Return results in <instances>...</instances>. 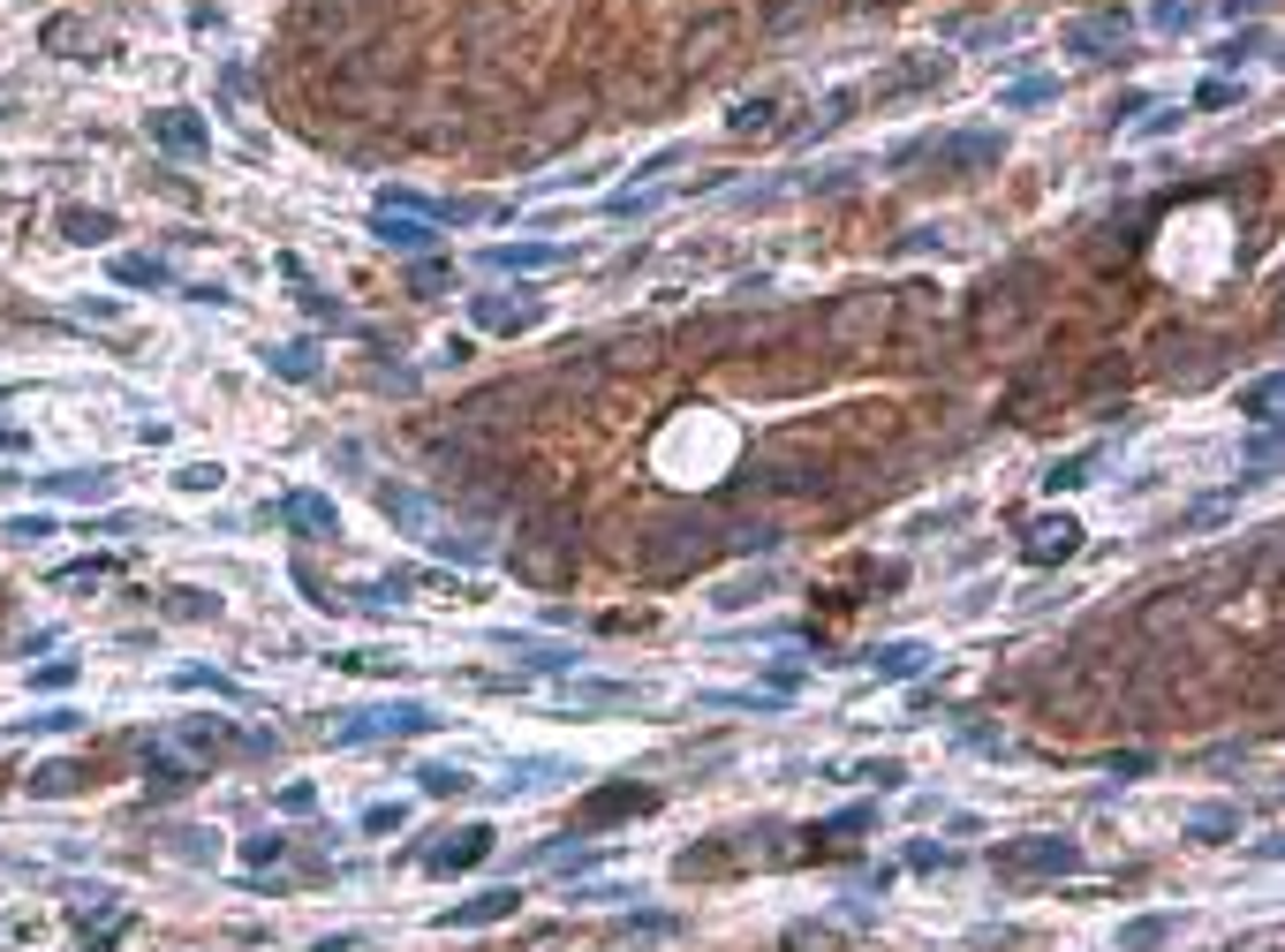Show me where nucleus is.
I'll return each mask as SVG.
<instances>
[{
    "mask_svg": "<svg viewBox=\"0 0 1285 952\" xmlns=\"http://www.w3.org/2000/svg\"><path fill=\"white\" fill-rule=\"evenodd\" d=\"M371 235H378L386 250H432V242H439L432 220H416V212H371Z\"/></svg>",
    "mask_w": 1285,
    "mask_h": 952,
    "instance_id": "obj_8",
    "label": "nucleus"
},
{
    "mask_svg": "<svg viewBox=\"0 0 1285 952\" xmlns=\"http://www.w3.org/2000/svg\"><path fill=\"white\" fill-rule=\"evenodd\" d=\"M470 311H477V325H491V333H522V325H537V303H507V296H477Z\"/></svg>",
    "mask_w": 1285,
    "mask_h": 952,
    "instance_id": "obj_15",
    "label": "nucleus"
},
{
    "mask_svg": "<svg viewBox=\"0 0 1285 952\" xmlns=\"http://www.w3.org/2000/svg\"><path fill=\"white\" fill-rule=\"evenodd\" d=\"M1157 23H1164V30H1187V23H1195V8H1187V0H1164V8H1157Z\"/></svg>",
    "mask_w": 1285,
    "mask_h": 952,
    "instance_id": "obj_44",
    "label": "nucleus"
},
{
    "mask_svg": "<svg viewBox=\"0 0 1285 952\" xmlns=\"http://www.w3.org/2000/svg\"><path fill=\"white\" fill-rule=\"evenodd\" d=\"M1187 839H1202V847H1225V839H1240V809H1233V801H1210V809H1195V816H1187Z\"/></svg>",
    "mask_w": 1285,
    "mask_h": 952,
    "instance_id": "obj_14",
    "label": "nucleus"
},
{
    "mask_svg": "<svg viewBox=\"0 0 1285 952\" xmlns=\"http://www.w3.org/2000/svg\"><path fill=\"white\" fill-rule=\"evenodd\" d=\"M76 787V764H38L30 772V793H68Z\"/></svg>",
    "mask_w": 1285,
    "mask_h": 952,
    "instance_id": "obj_33",
    "label": "nucleus"
},
{
    "mask_svg": "<svg viewBox=\"0 0 1285 952\" xmlns=\"http://www.w3.org/2000/svg\"><path fill=\"white\" fill-rule=\"evenodd\" d=\"M174 484H182V491H220V462H189Z\"/></svg>",
    "mask_w": 1285,
    "mask_h": 952,
    "instance_id": "obj_36",
    "label": "nucleus"
},
{
    "mask_svg": "<svg viewBox=\"0 0 1285 952\" xmlns=\"http://www.w3.org/2000/svg\"><path fill=\"white\" fill-rule=\"evenodd\" d=\"M703 711H779V696H734V688H711Z\"/></svg>",
    "mask_w": 1285,
    "mask_h": 952,
    "instance_id": "obj_26",
    "label": "nucleus"
},
{
    "mask_svg": "<svg viewBox=\"0 0 1285 952\" xmlns=\"http://www.w3.org/2000/svg\"><path fill=\"white\" fill-rule=\"evenodd\" d=\"M1172 930H1180V915H1134V923H1120V952H1157Z\"/></svg>",
    "mask_w": 1285,
    "mask_h": 952,
    "instance_id": "obj_16",
    "label": "nucleus"
},
{
    "mask_svg": "<svg viewBox=\"0 0 1285 952\" xmlns=\"http://www.w3.org/2000/svg\"><path fill=\"white\" fill-rule=\"evenodd\" d=\"M642 809H658V793H650V787H613V793H598V801H583V824L598 831V824H613V816H642Z\"/></svg>",
    "mask_w": 1285,
    "mask_h": 952,
    "instance_id": "obj_11",
    "label": "nucleus"
},
{
    "mask_svg": "<svg viewBox=\"0 0 1285 952\" xmlns=\"http://www.w3.org/2000/svg\"><path fill=\"white\" fill-rule=\"evenodd\" d=\"M1248 462H1256V469H1271V462H1278V439H1271V424L1248 439Z\"/></svg>",
    "mask_w": 1285,
    "mask_h": 952,
    "instance_id": "obj_43",
    "label": "nucleus"
},
{
    "mask_svg": "<svg viewBox=\"0 0 1285 952\" xmlns=\"http://www.w3.org/2000/svg\"><path fill=\"white\" fill-rule=\"evenodd\" d=\"M1089 469H1097V454H1066L1044 484H1051V491H1074V484H1089Z\"/></svg>",
    "mask_w": 1285,
    "mask_h": 952,
    "instance_id": "obj_28",
    "label": "nucleus"
},
{
    "mask_svg": "<svg viewBox=\"0 0 1285 952\" xmlns=\"http://www.w3.org/2000/svg\"><path fill=\"white\" fill-rule=\"evenodd\" d=\"M107 235H114L107 212H68V242H107Z\"/></svg>",
    "mask_w": 1285,
    "mask_h": 952,
    "instance_id": "obj_29",
    "label": "nucleus"
},
{
    "mask_svg": "<svg viewBox=\"0 0 1285 952\" xmlns=\"http://www.w3.org/2000/svg\"><path fill=\"white\" fill-rule=\"evenodd\" d=\"M182 688H212V696H235V680H220V673H182Z\"/></svg>",
    "mask_w": 1285,
    "mask_h": 952,
    "instance_id": "obj_46",
    "label": "nucleus"
},
{
    "mask_svg": "<svg viewBox=\"0 0 1285 952\" xmlns=\"http://www.w3.org/2000/svg\"><path fill=\"white\" fill-rule=\"evenodd\" d=\"M280 847H288L280 831H258V839H242V862H280Z\"/></svg>",
    "mask_w": 1285,
    "mask_h": 952,
    "instance_id": "obj_37",
    "label": "nucleus"
},
{
    "mask_svg": "<svg viewBox=\"0 0 1285 952\" xmlns=\"http://www.w3.org/2000/svg\"><path fill=\"white\" fill-rule=\"evenodd\" d=\"M998 869H1006V877H1074V869H1082V847L1036 831V839H1021V847H998Z\"/></svg>",
    "mask_w": 1285,
    "mask_h": 952,
    "instance_id": "obj_2",
    "label": "nucleus"
},
{
    "mask_svg": "<svg viewBox=\"0 0 1285 952\" xmlns=\"http://www.w3.org/2000/svg\"><path fill=\"white\" fill-rule=\"evenodd\" d=\"M409 824V801H371L363 809V831H401Z\"/></svg>",
    "mask_w": 1285,
    "mask_h": 952,
    "instance_id": "obj_30",
    "label": "nucleus"
},
{
    "mask_svg": "<svg viewBox=\"0 0 1285 952\" xmlns=\"http://www.w3.org/2000/svg\"><path fill=\"white\" fill-rule=\"evenodd\" d=\"M145 772H152V787H160V793H182V787H189V764H182V756H145Z\"/></svg>",
    "mask_w": 1285,
    "mask_h": 952,
    "instance_id": "obj_27",
    "label": "nucleus"
},
{
    "mask_svg": "<svg viewBox=\"0 0 1285 952\" xmlns=\"http://www.w3.org/2000/svg\"><path fill=\"white\" fill-rule=\"evenodd\" d=\"M854 779H877V787H900V779H908V772H900V764H893V756H877V764H854Z\"/></svg>",
    "mask_w": 1285,
    "mask_h": 952,
    "instance_id": "obj_41",
    "label": "nucleus"
},
{
    "mask_svg": "<svg viewBox=\"0 0 1285 952\" xmlns=\"http://www.w3.org/2000/svg\"><path fill=\"white\" fill-rule=\"evenodd\" d=\"M499 642H507L514 657L545 665V673H567V665H575V650H567V642H537V635H499Z\"/></svg>",
    "mask_w": 1285,
    "mask_h": 952,
    "instance_id": "obj_17",
    "label": "nucleus"
},
{
    "mask_svg": "<svg viewBox=\"0 0 1285 952\" xmlns=\"http://www.w3.org/2000/svg\"><path fill=\"white\" fill-rule=\"evenodd\" d=\"M575 900H642V892H628V885H583Z\"/></svg>",
    "mask_w": 1285,
    "mask_h": 952,
    "instance_id": "obj_47",
    "label": "nucleus"
},
{
    "mask_svg": "<svg viewBox=\"0 0 1285 952\" xmlns=\"http://www.w3.org/2000/svg\"><path fill=\"white\" fill-rule=\"evenodd\" d=\"M152 145H166V152H212V129L189 107H166V114H152Z\"/></svg>",
    "mask_w": 1285,
    "mask_h": 952,
    "instance_id": "obj_6",
    "label": "nucleus"
},
{
    "mask_svg": "<svg viewBox=\"0 0 1285 952\" xmlns=\"http://www.w3.org/2000/svg\"><path fill=\"white\" fill-rule=\"evenodd\" d=\"M68 915H76V930H91V923L122 930V892H114V885H84V892L68 900Z\"/></svg>",
    "mask_w": 1285,
    "mask_h": 952,
    "instance_id": "obj_12",
    "label": "nucleus"
},
{
    "mask_svg": "<svg viewBox=\"0 0 1285 952\" xmlns=\"http://www.w3.org/2000/svg\"><path fill=\"white\" fill-rule=\"evenodd\" d=\"M567 250H552V242H499V250H484V265L491 273H545V265H560Z\"/></svg>",
    "mask_w": 1285,
    "mask_h": 952,
    "instance_id": "obj_10",
    "label": "nucleus"
},
{
    "mask_svg": "<svg viewBox=\"0 0 1285 952\" xmlns=\"http://www.w3.org/2000/svg\"><path fill=\"white\" fill-rule=\"evenodd\" d=\"M1051 91H1059V84H1021V91H1006V99H998V114H1013V107H1036V99H1051Z\"/></svg>",
    "mask_w": 1285,
    "mask_h": 952,
    "instance_id": "obj_39",
    "label": "nucleus"
},
{
    "mask_svg": "<svg viewBox=\"0 0 1285 952\" xmlns=\"http://www.w3.org/2000/svg\"><path fill=\"white\" fill-rule=\"evenodd\" d=\"M38 491H53V499H114V469H61V476H38Z\"/></svg>",
    "mask_w": 1285,
    "mask_h": 952,
    "instance_id": "obj_13",
    "label": "nucleus"
},
{
    "mask_svg": "<svg viewBox=\"0 0 1285 952\" xmlns=\"http://www.w3.org/2000/svg\"><path fill=\"white\" fill-rule=\"evenodd\" d=\"M439 711L401 696V703H363V711H340L333 718V749H363V741H394V734H432Z\"/></svg>",
    "mask_w": 1285,
    "mask_h": 952,
    "instance_id": "obj_1",
    "label": "nucleus"
},
{
    "mask_svg": "<svg viewBox=\"0 0 1285 952\" xmlns=\"http://www.w3.org/2000/svg\"><path fill=\"white\" fill-rule=\"evenodd\" d=\"M946 159H953V166H975V159H998V137H953V145H946Z\"/></svg>",
    "mask_w": 1285,
    "mask_h": 952,
    "instance_id": "obj_32",
    "label": "nucleus"
},
{
    "mask_svg": "<svg viewBox=\"0 0 1285 952\" xmlns=\"http://www.w3.org/2000/svg\"><path fill=\"white\" fill-rule=\"evenodd\" d=\"M265 363H273V371H280V378H296V386H311V378H319V355H311V348H303V340H288V348H273V355H265Z\"/></svg>",
    "mask_w": 1285,
    "mask_h": 952,
    "instance_id": "obj_19",
    "label": "nucleus"
},
{
    "mask_svg": "<svg viewBox=\"0 0 1285 952\" xmlns=\"http://www.w3.org/2000/svg\"><path fill=\"white\" fill-rule=\"evenodd\" d=\"M491 824H462V831H447V847H432L424 854V869L432 877H462V869H477V862H491Z\"/></svg>",
    "mask_w": 1285,
    "mask_h": 952,
    "instance_id": "obj_3",
    "label": "nucleus"
},
{
    "mask_svg": "<svg viewBox=\"0 0 1285 952\" xmlns=\"http://www.w3.org/2000/svg\"><path fill=\"white\" fill-rule=\"evenodd\" d=\"M416 787L432 793V801H454V793H470L477 779H470L462 764H424V772H416Z\"/></svg>",
    "mask_w": 1285,
    "mask_h": 952,
    "instance_id": "obj_18",
    "label": "nucleus"
},
{
    "mask_svg": "<svg viewBox=\"0 0 1285 952\" xmlns=\"http://www.w3.org/2000/svg\"><path fill=\"white\" fill-rule=\"evenodd\" d=\"M764 590H772V575H741V583H726V590H719L711 605H719V613H749V605H757Z\"/></svg>",
    "mask_w": 1285,
    "mask_h": 952,
    "instance_id": "obj_22",
    "label": "nucleus"
},
{
    "mask_svg": "<svg viewBox=\"0 0 1285 952\" xmlns=\"http://www.w3.org/2000/svg\"><path fill=\"white\" fill-rule=\"evenodd\" d=\"M862 665H870L877 680H915V673L931 665V650H923V642H877V650H862Z\"/></svg>",
    "mask_w": 1285,
    "mask_h": 952,
    "instance_id": "obj_9",
    "label": "nucleus"
},
{
    "mask_svg": "<svg viewBox=\"0 0 1285 952\" xmlns=\"http://www.w3.org/2000/svg\"><path fill=\"white\" fill-rule=\"evenodd\" d=\"M1074 544H1082V529H1074L1066 514H1051V522H1036V529L1021 537V560H1028V567H1059V560H1074Z\"/></svg>",
    "mask_w": 1285,
    "mask_h": 952,
    "instance_id": "obj_5",
    "label": "nucleus"
},
{
    "mask_svg": "<svg viewBox=\"0 0 1285 952\" xmlns=\"http://www.w3.org/2000/svg\"><path fill=\"white\" fill-rule=\"evenodd\" d=\"M114 280H122V288H166V265L129 250V258H114Z\"/></svg>",
    "mask_w": 1285,
    "mask_h": 952,
    "instance_id": "obj_20",
    "label": "nucleus"
},
{
    "mask_svg": "<svg viewBox=\"0 0 1285 952\" xmlns=\"http://www.w3.org/2000/svg\"><path fill=\"white\" fill-rule=\"evenodd\" d=\"M847 831H877V801L839 809V816H824V824H816V839H847Z\"/></svg>",
    "mask_w": 1285,
    "mask_h": 952,
    "instance_id": "obj_23",
    "label": "nucleus"
},
{
    "mask_svg": "<svg viewBox=\"0 0 1285 952\" xmlns=\"http://www.w3.org/2000/svg\"><path fill=\"white\" fill-rule=\"evenodd\" d=\"M514 907H522V892H514V885H499V892H477V900L439 907L432 923H439V930H491V923H514Z\"/></svg>",
    "mask_w": 1285,
    "mask_h": 952,
    "instance_id": "obj_4",
    "label": "nucleus"
},
{
    "mask_svg": "<svg viewBox=\"0 0 1285 952\" xmlns=\"http://www.w3.org/2000/svg\"><path fill=\"white\" fill-rule=\"evenodd\" d=\"M30 680H38V688H68V680H76V657H53V665H38Z\"/></svg>",
    "mask_w": 1285,
    "mask_h": 952,
    "instance_id": "obj_40",
    "label": "nucleus"
},
{
    "mask_svg": "<svg viewBox=\"0 0 1285 952\" xmlns=\"http://www.w3.org/2000/svg\"><path fill=\"white\" fill-rule=\"evenodd\" d=\"M280 522H288V529L340 537V514H333V499H325V491H288V499H280Z\"/></svg>",
    "mask_w": 1285,
    "mask_h": 952,
    "instance_id": "obj_7",
    "label": "nucleus"
},
{
    "mask_svg": "<svg viewBox=\"0 0 1285 952\" xmlns=\"http://www.w3.org/2000/svg\"><path fill=\"white\" fill-rule=\"evenodd\" d=\"M575 703H636L628 680H575Z\"/></svg>",
    "mask_w": 1285,
    "mask_h": 952,
    "instance_id": "obj_25",
    "label": "nucleus"
},
{
    "mask_svg": "<svg viewBox=\"0 0 1285 952\" xmlns=\"http://www.w3.org/2000/svg\"><path fill=\"white\" fill-rule=\"evenodd\" d=\"M1240 409H1248L1256 424H1278V371H1263V378L1240 393Z\"/></svg>",
    "mask_w": 1285,
    "mask_h": 952,
    "instance_id": "obj_21",
    "label": "nucleus"
},
{
    "mask_svg": "<svg viewBox=\"0 0 1285 952\" xmlns=\"http://www.w3.org/2000/svg\"><path fill=\"white\" fill-rule=\"evenodd\" d=\"M280 809H288V816H311V809H319V787H303V779H296V787L280 793Z\"/></svg>",
    "mask_w": 1285,
    "mask_h": 952,
    "instance_id": "obj_42",
    "label": "nucleus"
},
{
    "mask_svg": "<svg viewBox=\"0 0 1285 952\" xmlns=\"http://www.w3.org/2000/svg\"><path fill=\"white\" fill-rule=\"evenodd\" d=\"M1256 46H1263V30H1248V38H1225V46H1218V61H1225V68H1240Z\"/></svg>",
    "mask_w": 1285,
    "mask_h": 952,
    "instance_id": "obj_38",
    "label": "nucleus"
},
{
    "mask_svg": "<svg viewBox=\"0 0 1285 952\" xmlns=\"http://www.w3.org/2000/svg\"><path fill=\"white\" fill-rule=\"evenodd\" d=\"M311 952H363V930H333V938H319Z\"/></svg>",
    "mask_w": 1285,
    "mask_h": 952,
    "instance_id": "obj_45",
    "label": "nucleus"
},
{
    "mask_svg": "<svg viewBox=\"0 0 1285 952\" xmlns=\"http://www.w3.org/2000/svg\"><path fill=\"white\" fill-rule=\"evenodd\" d=\"M779 945H787V952H832V930H824V923H795Z\"/></svg>",
    "mask_w": 1285,
    "mask_h": 952,
    "instance_id": "obj_31",
    "label": "nucleus"
},
{
    "mask_svg": "<svg viewBox=\"0 0 1285 952\" xmlns=\"http://www.w3.org/2000/svg\"><path fill=\"white\" fill-rule=\"evenodd\" d=\"M8 537H15V544H46V537H53V514H15Z\"/></svg>",
    "mask_w": 1285,
    "mask_h": 952,
    "instance_id": "obj_34",
    "label": "nucleus"
},
{
    "mask_svg": "<svg viewBox=\"0 0 1285 952\" xmlns=\"http://www.w3.org/2000/svg\"><path fill=\"white\" fill-rule=\"evenodd\" d=\"M673 930H681L673 915H628V923H621V938H636V945H658V938H673Z\"/></svg>",
    "mask_w": 1285,
    "mask_h": 952,
    "instance_id": "obj_24",
    "label": "nucleus"
},
{
    "mask_svg": "<svg viewBox=\"0 0 1285 952\" xmlns=\"http://www.w3.org/2000/svg\"><path fill=\"white\" fill-rule=\"evenodd\" d=\"M953 862H961L953 847H931V839H923V847H908V869H953Z\"/></svg>",
    "mask_w": 1285,
    "mask_h": 952,
    "instance_id": "obj_35",
    "label": "nucleus"
}]
</instances>
